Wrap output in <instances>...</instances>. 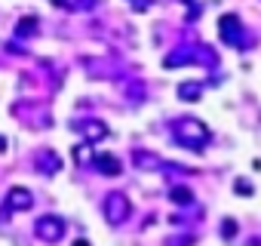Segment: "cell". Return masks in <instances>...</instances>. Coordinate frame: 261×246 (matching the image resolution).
Wrapping results in <instances>:
<instances>
[{
  "instance_id": "3957f363",
  "label": "cell",
  "mask_w": 261,
  "mask_h": 246,
  "mask_svg": "<svg viewBox=\"0 0 261 246\" xmlns=\"http://www.w3.org/2000/svg\"><path fill=\"white\" fill-rule=\"evenodd\" d=\"M218 34L227 46H246V28L240 25L237 16H221L218 19Z\"/></svg>"
},
{
  "instance_id": "5b68a950",
  "label": "cell",
  "mask_w": 261,
  "mask_h": 246,
  "mask_svg": "<svg viewBox=\"0 0 261 246\" xmlns=\"http://www.w3.org/2000/svg\"><path fill=\"white\" fill-rule=\"evenodd\" d=\"M19 209H31V191H25V188H13V191L7 194V209H4V215L19 212Z\"/></svg>"
},
{
  "instance_id": "52a82bcc",
  "label": "cell",
  "mask_w": 261,
  "mask_h": 246,
  "mask_svg": "<svg viewBox=\"0 0 261 246\" xmlns=\"http://www.w3.org/2000/svg\"><path fill=\"white\" fill-rule=\"evenodd\" d=\"M74 130H77V133H83L89 142H98V139H105V136H108V130L101 127V123H92V120H83V123H77Z\"/></svg>"
},
{
  "instance_id": "4fadbf2b",
  "label": "cell",
  "mask_w": 261,
  "mask_h": 246,
  "mask_svg": "<svg viewBox=\"0 0 261 246\" xmlns=\"http://www.w3.org/2000/svg\"><path fill=\"white\" fill-rule=\"evenodd\" d=\"M133 4H136V7H139V10H145V0H133Z\"/></svg>"
},
{
  "instance_id": "5bb4252c",
  "label": "cell",
  "mask_w": 261,
  "mask_h": 246,
  "mask_svg": "<svg viewBox=\"0 0 261 246\" xmlns=\"http://www.w3.org/2000/svg\"><path fill=\"white\" fill-rule=\"evenodd\" d=\"M74 246H89V243H86V240H77V243H74Z\"/></svg>"
},
{
  "instance_id": "9c48e42d",
  "label": "cell",
  "mask_w": 261,
  "mask_h": 246,
  "mask_svg": "<svg viewBox=\"0 0 261 246\" xmlns=\"http://www.w3.org/2000/svg\"><path fill=\"white\" fill-rule=\"evenodd\" d=\"M169 200H172L175 206H191V203H194V191L185 188V185H172V188H169Z\"/></svg>"
},
{
  "instance_id": "8fae6325",
  "label": "cell",
  "mask_w": 261,
  "mask_h": 246,
  "mask_svg": "<svg viewBox=\"0 0 261 246\" xmlns=\"http://www.w3.org/2000/svg\"><path fill=\"white\" fill-rule=\"evenodd\" d=\"M136 163H139L142 169H145V166H148V169H154V166H160V160H157L154 154H148V157H145L142 151H136Z\"/></svg>"
},
{
  "instance_id": "9a60e30c",
  "label": "cell",
  "mask_w": 261,
  "mask_h": 246,
  "mask_svg": "<svg viewBox=\"0 0 261 246\" xmlns=\"http://www.w3.org/2000/svg\"><path fill=\"white\" fill-rule=\"evenodd\" d=\"M4 148H7V142H4V136H0V151H4Z\"/></svg>"
},
{
  "instance_id": "277c9868",
  "label": "cell",
  "mask_w": 261,
  "mask_h": 246,
  "mask_svg": "<svg viewBox=\"0 0 261 246\" xmlns=\"http://www.w3.org/2000/svg\"><path fill=\"white\" fill-rule=\"evenodd\" d=\"M34 234H37L43 243H59V240L65 237V222H62L59 215H43V218H37Z\"/></svg>"
},
{
  "instance_id": "8992f818",
  "label": "cell",
  "mask_w": 261,
  "mask_h": 246,
  "mask_svg": "<svg viewBox=\"0 0 261 246\" xmlns=\"http://www.w3.org/2000/svg\"><path fill=\"white\" fill-rule=\"evenodd\" d=\"M95 169H98L101 176H120L123 163H120L114 154H108V151H98V154H95Z\"/></svg>"
},
{
  "instance_id": "ba28073f",
  "label": "cell",
  "mask_w": 261,
  "mask_h": 246,
  "mask_svg": "<svg viewBox=\"0 0 261 246\" xmlns=\"http://www.w3.org/2000/svg\"><path fill=\"white\" fill-rule=\"evenodd\" d=\"M37 169H40V173H59V169H62L59 154H53V151H37Z\"/></svg>"
},
{
  "instance_id": "7c38bea8",
  "label": "cell",
  "mask_w": 261,
  "mask_h": 246,
  "mask_svg": "<svg viewBox=\"0 0 261 246\" xmlns=\"http://www.w3.org/2000/svg\"><path fill=\"white\" fill-rule=\"evenodd\" d=\"M233 234H237V225H233V218H227V222H224V237L230 240Z\"/></svg>"
},
{
  "instance_id": "7a4b0ae2",
  "label": "cell",
  "mask_w": 261,
  "mask_h": 246,
  "mask_svg": "<svg viewBox=\"0 0 261 246\" xmlns=\"http://www.w3.org/2000/svg\"><path fill=\"white\" fill-rule=\"evenodd\" d=\"M101 212H105V222H108V225H123L129 215H133V206H129L126 194L111 191V194L105 197V203H101Z\"/></svg>"
},
{
  "instance_id": "30bf717a",
  "label": "cell",
  "mask_w": 261,
  "mask_h": 246,
  "mask_svg": "<svg viewBox=\"0 0 261 246\" xmlns=\"http://www.w3.org/2000/svg\"><path fill=\"white\" fill-rule=\"evenodd\" d=\"M200 95H203V86L200 83H181L178 86V99L181 102H197Z\"/></svg>"
},
{
  "instance_id": "6da1fadb",
  "label": "cell",
  "mask_w": 261,
  "mask_h": 246,
  "mask_svg": "<svg viewBox=\"0 0 261 246\" xmlns=\"http://www.w3.org/2000/svg\"><path fill=\"white\" fill-rule=\"evenodd\" d=\"M172 139H175L181 148H188V151H203V148L212 142V133H209L206 123H200V120H194V117H178V120L172 123Z\"/></svg>"
}]
</instances>
